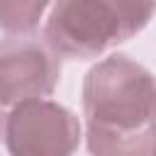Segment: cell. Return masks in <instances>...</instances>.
I'll list each match as a JSON object with an SVG mask.
<instances>
[{"label": "cell", "mask_w": 156, "mask_h": 156, "mask_svg": "<svg viewBox=\"0 0 156 156\" xmlns=\"http://www.w3.org/2000/svg\"><path fill=\"white\" fill-rule=\"evenodd\" d=\"M156 90L146 66L107 54L83 78V122L90 156H154Z\"/></svg>", "instance_id": "cell-1"}, {"label": "cell", "mask_w": 156, "mask_h": 156, "mask_svg": "<svg viewBox=\"0 0 156 156\" xmlns=\"http://www.w3.org/2000/svg\"><path fill=\"white\" fill-rule=\"evenodd\" d=\"M61 78V58L34 37L0 41V107L49 98Z\"/></svg>", "instance_id": "cell-4"}, {"label": "cell", "mask_w": 156, "mask_h": 156, "mask_svg": "<svg viewBox=\"0 0 156 156\" xmlns=\"http://www.w3.org/2000/svg\"><path fill=\"white\" fill-rule=\"evenodd\" d=\"M2 141L10 156H73L83 141V122L51 98L27 100L2 117Z\"/></svg>", "instance_id": "cell-3"}, {"label": "cell", "mask_w": 156, "mask_h": 156, "mask_svg": "<svg viewBox=\"0 0 156 156\" xmlns=\"http://www.w3.org/2000/svg\"><path fill=\"white\" fill-rule=\"evenodd\" d=\"M154 12V2L139 0H61L44 15L41 41L58 58H100L136 37Z\"/></svg>", "instance_id": "cell-2"}, {"label": "cell", "mask_w": 156, "mask_h": 156, "mask_svg": "<svg viewBox=\"0 0 156 156\" xmlns=\"http://www.w3.org/2000/svg\"><path fill=\"white\" fill-rule=\"evenodd\" d=\"M46 10L49 2H0V29L7 37H32Z\"/></svg>", "instance_id": "cell-5"}]
</instances>
